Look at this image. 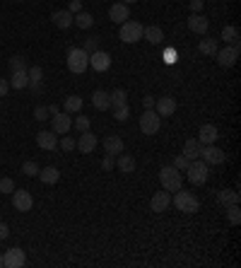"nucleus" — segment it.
Wrapping results in <instances>:
<instances>
[{"instance_id":"nucleus-1","label":"nucleus","mask_w":241,"mask_h":268,"mask_svg":"<svg viewBox=\"0 0 241 268\" xmlns=\"http://www.w3.org/2000/svg\"><path fill=\"white\" fill-rule=\"evenodd\" d=\"M159 184H162L164 191L174 193V191L184 189V174L176 167H162L159 169Z\"/></svg>"},{"instance_id":"nucleus-2","label":"nucleus","mask_w":241,"mask_h":268,"mask_svg":"<svg viewBox=\"0 0 241 268\" xmlns=\"http://www.w3.org/2000/svg\"><path fill=\"white\" fill-rule=\"evenodd\" d=\"M186 177H188V184L203 186L210 177V165H205L203 159H191L188 167H186Z\"/></svg>"},{"instance_id":"nucleus-3","label":"nucleus","mask_w":241,"mask_h":268,"mask_svg":"<svg viewBox=\"0 0 241 268\" xmlns=\"http://www.w3.org/2000/svg\"><path fill=\"white\" fill-rule=\"evenodd\" d=\"M171 203H174L181 212H186V215H193V212H198V208H200V201H198L193 193H188V191H184V189L174 191V198H171Z\"/></svg>"},{"instance_id":"nucleus-4","label":"nucleus","mask_w":241,"mask_h":268,"mask_svg":"<svg viewBox=\"0 0 241 268\" xmlns=\"http://www.w3.org/2000/svg\"><path fill=\"white\" fill-rule=\"evenodd\" d=\"M89 68V53L82 51V48H70L68 51V70L75 73V75H82Z\"/></svg>"},{"instance_id":"nucleus-5","label":"nucleus","mask_w":241,"mask_h":268,"mask_svg":"<svg viewBox=\"0 0 241 268\" xmlns=\"http://www.w3.org/2000/svg\"><path fill=\"white\" fill-rule=\"evenodd\" d=\"M143 24L140 22H131V20H126V22L120 24V32H118V36H120V41L123 44H138L140 39H143Z\"/></svg>"},{"instance_id":"nucleus-6","label":"nucleus","mask_w":241,"mask_h":268,"mask_svg":"<svg viewBox=\"0 0 241 268\" xmlns=\"http://www.w3.org/2000/svg\"><path fill=\"white\" fill-rule=\"evenodd\" d=\"M159 128H162V116L154 109H145V114L140 116V131H143V135H154Z\"/></svg>"},{"instance_id":"nucleus-7","label":"nucleus","mask_w":241,"mask_h":268,"mask_svg":"<svg viewBox=\"0 0 241 268\" xmlns=\"http://www.w3.org/2000/svg\"><path fill=\"white\" fill-rule=\"evenodd\" d=\"M217 66L219 68H231L236 63V58H239V41H234V44H227L224 48H217Z\"/></svg>"},{"instance_id":"nucleus-8","label":"nucleus","mask_w":241,"mask_h":268,"mask_svg":"<svg viewBox=\"0 0 241 268\" xmlns=\"http://www.w3.org/2000/svg\"><path fill=\"white\" fill-rule=\"evenodd\" d=\"M27 263V254H24L20 246H12L3 254V266L5 268H22Z\"/></svg>"},{"instance_id":"nucleus-9","label":"nucleus","mask_w":241,"mask_h":268,"mask_svg":"<svg viewBox=\"0 0 241 268\" xmlns=\"http://www.w3.org/2000/svg\"><path fill=\"white\" fill-rule=\"evenodd\" d=\"M200 159L205 162V165H222L227 155H224V150H219L215 143L212 145H203L200 147Z\"/></svg>"},{"instance_id":"nucleus-10","label":"nucleus","mask_w":241,"mask_h":268,"mask_svg":"<svg viewBox=\"0 0 241 268\" xmlns=\"http://www.w3.org/2000/svg\"><path fill=\"white\" fill-rule=\"evenodd\" d=\"M12 205H15V210H20V212H29V210L34 208V198H32V193H29V191H24V189L12 191Z\"/></svg>"},{"instance_id":"nucleus-11","label":"nucleus","mask_w":241,"mask_h":268,"mask_svg":"<svg viewBox=\"0 0 241 268\" xmlns=\"http://www.w3.org/2000/svg\"><path fill=\"white\" fill-rule=\"evenodd\" d=\"M51 121H53V133L55 135H66L70 128H73V116L66 112H58L51 116Z\"/></svg>"},{"instance_id":"nucleus-12","label":"nucleus","mask_w":241,"mask_h":268,"mask_svg":"<svg viewBox=\"0 0 241 268\" xmlns=\"http://www.w3.org/2000/svg\"><path fill=\"white\" fill-rule=\"evenodd\" d=\"M89 66H92V70H97V73H106L111 68V56L106 53V51H94V53H89Z\"/></svg>"},{"instance_id":"nucleus-13","label":"nucleus","mask_w":241,"mask_h":268,"mask_svg":"<svg viewBox=\"0 0 241 268\" xmlns=\"http://www.w3.org/2000/svg\"><path fill=\"white\" fill-rule=\"evenodd\" d=\"M169 205H171V196H169V191H157L152 198H150V208L152 212H166L169 210Z\"/></svg>"},{"instance_id":"nucleus-14","label":"nucleus","mask_w":241,"mask_h":268,"mask_svg":"<svg viewBox=\"0 0 241 268\" xmlns=\"http://www.w3.org/2000/svg\"><path fill=\"white\" fill-rule=\"evenodd\" d=\"M188 29L193 34H208V29H210V22H208V17H203L200 12H191L188 15Z\"/></svg>"},{"instance_id":"nucleus-15","label":"nucleus","mask_w":241,"mask_h":268,"mask_svg":"<svg viewBox=\"0 0 241 268\" xmlns=\"http://www.w3.org/2000/svg\"><path fill=\"white\" fill-rule=\"evenodd\" d=\"M97 135L92 133V131H85V133L80 135V140H77V150H80V152H82V155H92V152H94V147H97Z\"/></svg>"},{"instance_id":"nucleus-16","label":"nucleus","mask_w":241,"mask_h":268,"mask_svg":"<svg viewBox=\"0 0 241 268\" xmlns=\"http://www.w3.org/2000/svg\"><path fill=\"white\" fill-rule=\"evenodd\" d=\"M217 138H219L217 126H212V123H203V126H200V131H198V140H200V145H212Z\"/></svg>"},{"instance_id":"nucleus-17","label":"nucleus","mask_w":241,"mask_h":268,"mask_svg":"<svg viewBox=\"0 0 241 268\" xmlns=\"http://www.w3.org/2000/svg\"><path fill=\"white\" fill-rule=\"evenodd\" d=\"M154 112L159 114V116H174L176 112V99L174 97H159V99H154Z\"/></svg>"},{"instance_id":"nucleus-18","label":"nucleus","mask_w":241,"mask_h":268,"mask_svg":"<svg viewBox=\"0 0 241 268\" xmlns=\"http://www.w3.org/2000/svg\"><path fill=\"white\" fill-rule=\"evenodd\" d=\"M131 17V10H128V5L126 3H113L109 8V20L116 24H123L126 20Z\"/></svg>"},{"instance_id":"nucleus-19","label":"nucleus","mask_w":241,"mask_h":268,"mask_svg":"<svg viewBox=\"0 0 241 268\" xmlns=\"http://www.w3.org/2000/svg\"><path fill=\"white\" fill-rule=\"evenodd\" d=\"M36 145L41 147V150H55L58 147V138H55L53 131H39L36 133Z\"/></svg>"},{"instance_id":"nucleus-20","label":"nucleus","mask_w":241,"mask_h":268,"mask_svg":"<svg viewBox=\"0 0 241 268\" xmlns=\"http://www.w3.org/2000/svg\"><path fill=\"white\" fill-rule=\"evenodd\" d=\"M123 140H120L118 135H106L104 138V150H106V155H120L123 152Z\"/></svg>"},{"instance_id":"nucleus-21","label":"nucleus","mask_w":241,"mask_h":268,"mask_svg":"<svg viewBox=\"0 0 241 268\" xmlns=\"http://www.w3.org/2000/svg\"><path fill=\"white\" fill-rule=\"evenodd\" d=\"M51 20H53V24L58 27V29H68V27H73V12L55 10L53 15H51Z\"/></svg>"},{"instance_id":"nucleus-22","label":"nucleus","mask_w":241,"mask_h":268,"mask_svg":"<svg viewBox=\"0 0 241 268\" xmlns=\"http://www.w3.org/2000/svg\"><path fill=\"white\" fill-rule=\"evenodd\" d=\"M92 104H94V109H99V112H106V109H111L109 92H104V89H97V92L92 94Z\"/></svg>"},{"instance_id":"nucleus-23","label":"nucleus","mask_w":241,"mask_h":268,"mask_svg":"<svg viewBox=\"0 0 241 268\" xmlns=\"http://www.w3.org/2000/svg\"><path fill=\"white\" fill-rule=\"evenodd\" d=\"M200 140H198V138H188L186 140V145H184V157H186L188 162H191V159H198V157H200Z\"/></svg>"},{"instance_id":"nucleus-24","label":"nucleus","mask_w":241,"mask_h":268,"mask_svg":"<svg viewBox=\"0 0 241 268\" xmlns=\"http://www.w3.org/2000/svg\"><path fill=\"white\" fill-rule=\"evenodd\" d=\"M8 82H10V89H24L29 87V75H27V70H17L10 75Z\"/></svg>"},{"instance_id":"nucleus-25","label":"nucleus","mask_w":241,"mask_h":268,"mask_svg":"<svg viewBox=\"0 0 241 268\" xmlns=\"http://www.w3.org/2000/svg\"><path fill=\"white\" fill-rule=\"evenodd\" d=\"M80 109H82V97L70 94V97H66V99H63V112H66V114H70V116H73V114H77Z\"/></svg>"},{"instance_id":"nucleus-26","label":"nucleus","mask_w":241,"mask_h":268,"mask_svg":"<svg viewBox=\"0 0 241 268\" xmlns=\"http://www.w3.org/2000/svg\"><path fill=\"white\" fill-rule=\"evenodd\" d=\"M217 48H219V44H217V39H200V44H198V51L203 53V56H215L217 53Z\"/></svg>"},{"instance_id":"nucleus-27","label":"nucleus","mask_w":241,"mask_h":268,"mask_svg":"<svg viewBox=\"0 0 241 268\" xmlns=\"http://www.w3.org/2000/svg\"><path fill=\"white\" fill-rule=\"evenodd\" d=\"M143 39H147L150 44H162V41H164V32H162L159 27H145Z\"/></svg>"},{"instance_id":"nucleus-28","label":"nucleus","mask_w":241,"mask_h":268,"mask_svg":"<svg viewBox=\"0 0 241 268\" xmlns=\"http://www.w3.org/2000/svg\"><path fill=\"white\" fill-rule=\"evenodd\" d=\"M36 177L41 179L44 184H48V186H51V184H58V179H61V172H58L55 167H46V169H39V174H36Z\"/></svg>"},{"instance_id":"nucleus-29","label":"nucleus","mask_w":241,"mask_h":268,"mask_svg":"<svg viewBox=\"0 0 241 268\" xmlns=\"http://www.w3.org/2000/svg\"><path fill=\"white\" fill-rule=\"evenodd\" d=\"M109 99H111V109L126 106V104H128V92L118 87V89H113V92H109Z\"/></svg>"},{"instance_id":"nucleus-30","label":"nucleus","mask_w":241,"mask_h":268,"mask_svg":"<svg viewBox=\"0 0 241 268\" xmlns=\"http://www.w3.org/2000/svg\"><path fill=\"white\" fill-rule=\"evenodd\" d=\"M73 24H77L80 29H92V24H94V17L89 15V12H77V15H73Z\"/></svg>"},{"instance_id":"nucleus-31","label":"nucleus","mask_w":241,"mask_h":268,"mask_svg":"<svg viewBox=\"0 0 241 268\" xmlns=\"http://www.w3.org/2000/svg\"><path fill=\"white\" fill-rule=\"evenodd\" d=\"M135 167H138V165H135V157H133V155H123V152H120V157H118V169H120V172H123V174H133Z\"/></svg>"},{"instance_id":"nucleus-32","label":"nucleus","mask_w":241,"mask_h":268,"mask_svg":"<svg viewBox=\"0 0 241 268\" xmlns=\"http://www.w3.org/2000/svg\"><path fill=\"white\" fill-rule=\"evenodd\" d=\"M27 75H29V85L39 87L41 80H44V70H41V66H32V68H27Z\"/></svg>"},{"instance_id":"nucleus-33","label":"nucleus","mask_w":241,"mask_h":268,"mask_svg":"<svg viewBox=\"0 0 241 268\" xmlns=\"http://www.w3.org/2000/svg\"><path fill=\"white\" fill-rule=\"evenodd\" d=\"M217 201L227 208V205H231V203H239V193H236V191H227V189H224V191H219V193H217Z\"/></svg>"},{"instance_id":"nucleus-34","label":"nucleus","mask_w":241,"mask_h":268,"mask_svg":"<svg viewBox=\"0 0 241 268\" xmlns=\"http://www.w3.org/2000/svg\"><path fill=\"white\" fill-rule=\"evenodd\" d=\"M222 39H224L227 44H234V41H239V27H234V24H227V27L222 29Z\"/></svg>"},{"instance_id":"nucleus-35","label":"nucleus","mask_w":241,"mask_h":268,"mask_svg":"<svg viewBox=\"0 0 241 268\" xmlns=\"http://www.w3.org/2000/svg\"><path fill=\"white\" fill-rule=\"evenodd\" d=\"M227 220H229V225H239L241 223V208H239V203H231V205H227Z\"/></svg>"},{"instance_id":"nucleus-36","label":"nucleus","mask_w":241,"mask_h":268,"mask_svg":"<svg viewBox=\"0 0 241 268\" xmlns=\"http://www.w3.org/2000/svg\"><path fill=\"white\" fill-rule=\"evenodd\" d=\"M75 145H77V140L73 138V135H63V138H61V143H58V147H61V150H66V152L75 150Z\"/></svg>"},{"instance_id":"nucleus-37","label":"nucleus","mask_w":241,"mask_h":268,"mask_svg":"<svg viewBox=\"0 0 241 268\" xmlns=\"http://www.w3.org/2000/svg\"><path fill=\"white\" fill-rule=\"evenodd\" d=\"M8 66H10V73H17V70H27V66H24V58H22V56H12L10 61H8Z\"/></svg>"},{"instance_id":"nucleus-38","label":"nucleus","mask_w":241,"mask_h":268,"mask_svg":"<svg viewBox=\"0 0 241 268\" xmlns=\"http://www.w3.org/2000/svg\"><path fill=\"white\" fill-rule=\"evenodd\" d=\"M128 116H131V106H128V104H126V106H116V109H113V119H116V121H126Z\"/></svg>"},{"instance_id":"nucleus-39","label":"nucleus","mask_w":241,"mask_h":268,"mask_svg":"<svg viewBox=\"0 0 241 268\" xmlns=\"http://www.w3.org/2000/svg\"><path fill=\"white\" fill-rule=\"evenodd\" d=\"M99 48V39L97 36H89V39H85V44H82V51H87V53H94Z\"/></svg>"},{"instance_id":"nucleus-40","label":"nucleus","mask_w":241,"mask_h":268,"mask_svg":"<svg viewBox=\"0 0 241 268\" xmlns=\"http://www.w3.org/2000/svg\"><path fill=\"white\" fill-rule=\"evenodd\" d=\"M22 174H27V177H36V174H39V165L32 162V159H29V162H24V165H22Z\"/></svg>"},{"instance_id":"nucleus-41","label":"nucleus","mask_w":241,"mask_h":268,"mask_svg":"<svg viewBox=\"0 0 241 268\" xmlns=\"http://www.w3.org/2000/svg\"><path fill=\"white\" fill-rule=\"evenodd\" d=\"M34 119H36V121H46V119H51L48 106H36V109H34Z\"/></svg>"},{"instance_id":"nucleus-42","label":"nucleus","mask_w":241,"mask_h":268,"mask_svg":"<svg viewBox=\"0 0 241 268\" xmlns=\"http://www.w3.org/2000/svg\"><path fill=\"white\" fill-rule=\"evenodd\" d=\"M15 191V181L12 179H0V193H12Z\"/></svg>"},{"instance_id":"nucleus-43","label":"nucleus","mask_w":241,"mask_h":268,"mask_svg":"<svg viewBox=\"0 0 241 268\" xmlns=\"http://www.w3.org/2000/svg\"><path fill=\"white\" fill-rule=\"evenodd\" d=\"M75 128L80 131V133L89 131V119H87V116H77V119H75Z\"/></svg>"},{"instance_id":"nucleus-44","label":"nucleus","mask_w":241,"mask_h":268,"mask_svg":"<svg viewBox=\"0 0 241 268\" xmlns=\"http://www.w3.org/2000/svg\"><path fill=\"white\" fill-rule=\"evenodd\" d=\"M171 167H176V169H178V172H184V169L188 167V159H186V157H184V155H178V157H176V159H174V165H171Z\"/></svg>"},{"instance_id":"nucleus-45","label":"nucleus","mask_w":241,"mask_h":268,"mask_svg":"<svg viewBox=\"0 0 241 268\" xmlns=\"http://www.w3.org/2000/svg\"><path fill=\"white\" fill-rule=\"evenodd\" d=\"M68 12H73V15L82 12V0H70V8H68Z\"/></svg>"},{"instance_id":"nucleus-46","label":"nucleus","mask_w":241,"mask_h":268,"mask_svg":"<svg viewBox=\"0 0 241 268\" xmlns=\"http://www.w3.org/2000/svg\"><path fill=\"white\" fill-rule=\"evenodd\" d=\"M164 61H166V63H176V48H166V51H164Z\"/></svg>"},{"instance_id":"nucleus-47","label":"nucleus","mask_w":241,"mask_h":268,"mask_svg":"<svg viewBox=\"0 0 241 268\" xmlns=\"http://www.w3.org/2000/svg\"><path fill=\"white\" fill-rule=\"evenodd\" d=\"M8 92H10V82L5 78H0V97H5Z\"/></svg>"},{"instance_id":"nucleus-48","label":"nucleus","mask_w":241,"mask_h":268,"mask_svg":"<svg viewBox=\"0 0 241 268\" xmlns=\"http://www.w3.org/2000/svg\"><path fill=\"white\" fill-rule=\"evenodd\" d=\"M8 237H10V227H8L5 223H0V242H3V239H8Z\"/></svg>"},{"instance_id":"nucleus-49","label":"nucleus","mask_w":241,"mask_h":268,"mask_svg":"<svg viewBox=\"0 0 241 268\" xmlns=\"http://www.w3.org/2000/svg\"><path fill=\"white\" fill-rule=\"evenodd\" d=\"M101 167L106 169V172H109V169H113V157H111V155H106V157H104V162H101Z\"/></svg>"},{"instance_id":"nucleus-50","label":"nucleus","mask_w":241,"mask_h":268,"mask_svg":"<svg viewBox=\"0 0 241 268\" xmlns=\"http://www.w3.org/2000/svg\"><path fill=\"white\" fill-rule=\"evenodd\" d=\"M203 10V0H191V12H200Z\"/></svg>"},{"instance_id":"nucleus-51","label":"nucleus","mask_w":241,"mask_h":268,"mask_svg":"<svg viewBox=\"0 0 241 268\" xmlns=\"http://www.w3.org/2000/svg\"><path fill=\"white\" fill-rule=\"evenodd\" d=\"M143 106H145V109H154V97H150V94H147V97L143 99Z\"/></svg>"},{"instance_id":"nucleus-52","label":"nucleus","mask_w":241,"mask_h":268,"mask_svg":"<svg viewBox=\"0 0 241 268\" xmlns=\"http://www.w3.org/2000/svg\"><path fill=\"white\" fill-rule=\"evenodd\" d=\"M48 114H51V116H53V114H58V106H55V104H51V106H48Z\"/></svg>"},{"instance_id":"nucleus-53","label":"nucleus","mask_w":241,"mask_h":268,"mask_svg":"<svg viewBox=\"0 0 241 268\" xmlns=\"http://www.w3.org/2000/svg\"><path fill=\"white\" fill-rule=\"evenodd\" d=\"M120 3H126V5H133V3H138V0H120Z\"/></svg>"},{"instance_id":"nucleus-54","label":"nucleus","mask_w":241,"mask_h":268,"mask_svg":"<svg viewBox=\"0 0 241 268\" xmlns=\"http://www.w3.org/2000/svg\"><path fill=\"white\" fill-rule=\"evenodd\" d=\"M0 266H3V254H0Z\"/></svg>"},{"instance_id":"nucleus-55","label":"nucleus","mask_w":241,"mask_h":268,"mask_svg":"<svg viewBox=\"0 0 241 268\" xmlns=\"http://www.w3.org/2000/svg\"><path fill=\"white\" fill-rule=\"evenodd\" d=\"M17 3H22V0H17Z\"/></svg>"}]
</instances>
